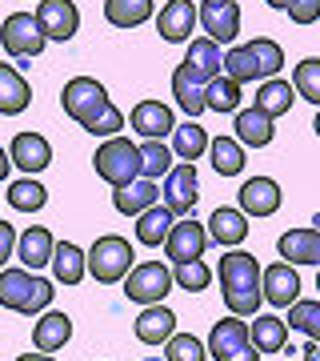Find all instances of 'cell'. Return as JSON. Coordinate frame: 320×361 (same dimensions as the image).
<instances>
[{
  "label": "cell",
  "instance_id": "cell-1",
  "mask_svg": "<svg viewBox=\"0 0 320 361\" xmlns=\"http://www.w3.org/2000/svg\"><path fill=\"white\" fill-rule=\"evenodd\" d=\"M60 104H64V113L72 116L84 133H92V137L108 141V137H116L124 129V113L113 104L108 89L96 77H72L60 92Z\"/></svg>",
  "mask_w": 320,
  "mask_h": 361
},
{
  "label": "cell",
  "instance_id": "cell-2",
  "mask_svg": "<svg viewBox=\"0 0 320 361\" xmlns=\"http://www.w3.org/2000/svg\"><path fill=\"white\" fill-rule=\"evenodd\" d=\"M220 277V293H224V305L236 317H256L260 301H264V289H260V265H256L252 253L244 249H229L217 265Z\"/></svg>",
  "mask_w": 320,
  "mask_h": 361
},
{
  "label": "cell",
  "instance_id": "cell-3",
  "mask_svg": "<svg viewBox=\"0 0 320 361\" xmlns=\"http://www.w3.org/2000/svg\"><path fill=\"white\" fill-rule=\"evenodd\" d=\"M281 68H284V49L269 37H256L248 44H236V49L224 52V77H232L236 85L272 80L281 77Z\"/></svg>",
  "mask_w": 320,
  "mask_h": 361
},
{
  "label": "cell",
  "instance_id": "cell-4",
  "mask_svg": "<svg viewBox=\"0 0 320 361\" xmlns=\"http://www.w3.org/2000/svg\"><path fill=\"white\" fill-rule=\"evenodd\" d=\"M52 281L37 277V269H0V305L20 313V317H40L52 305Z\"/></svg>",
  "mask_w": 320,
  "mask_h": 361
},
{
  "label": "cell",
  "instance_id": "cell-5",
  "mask_svg": "<svg viewBox=\"0 0 320 361\" xmlns=\"http://www.w3.org/2000/svg\"><path fill=\"white\" fill-rule=\"evenodd\" d=\"M92 169H96V177L108 180L113 189H124L132 185L136 177H144V157H141V145H132L128 137H108V141L96 149L92 157Z\"/></svg>",
  "mask_w": 320,
  "mask_h": 361
},
{
  "label": "cell",
  "instance_id": "cell-6",
  "mask_svg": "<svg viewBox=\"0 0 320 361\" xmlns=\"http://www.w3.org/2000/svg\"><path fill=\"white\" fill-rule=\"evenodd\" d=\"M132 265H136V253H132V245H128L120 233H104V237H96L89 249V273L92 281L101 285H120L132 273Z\"/></svg>",
  "mask_w": 320,
  "mask_h": 361
},
{
  "label": "cell",
  "instance_id": "cell-7",
  "mask_svg": "<svg viewBox=\"0 0 320 361\" xmlns=\"http://www.w3.org/2000/svg\"><path fill=\"white\" fill-rule=\"evenodd\" d=\"M172 285L177 281H172V269L165 261H141L124 277V297L136 301V305H156V301H165L172 293Z\"/></svg>",
  "mask_w": 320,
  "mask_h": 361
},
{
  "label": "cell",
  "instance_id": "cell-8",
  "mask_svg": "<svg viewBox=\"0 0 320 361\" xmlns=\"http://www.w3.org/2000/svg\"><path fill=\"white\" fill-rule=\"evenodd\" d=\"M0 44H4V52L13 61H28V56L44 52L49 37L40 32L37 13H13V16H4V25H0Z\"/></svg>",
  "mask_w": 320,
  "mask_h": 361
},
{
  "label": "cell",
  "instance_id": "cell-9",
  "mask_svg": "<svg viewBox=\"0 0 320 361\" xmlns=\"http://www.w3.org/2000/svg\"><path fill=\"white\" fill-rule=\"evenodd\" d=\"M196 197H200L196 165H192V161H177V165L165 173V185H160V205H165L172 217H188L192 209H196Z\"/></svg>",
  "mask_w": 320,
  "mask_h": 361
},
{
  "label": "cell",
  "instance_id": "cell-10",
  "mask_svg": "<svg viewBox=\"0 0 320 361\" xmlns=\"http://www.w3.org/2000/svg\"><path fill=\"white\" fill-rule=\"evenodd\" d=\"M208 353H212V361H256L260 357L256 345H252V337H248V322H241L236 313L212 325V334H208Z\"/></svg>",
  "mask_w": 320,
  "mask_h": 361
},
{
  "label": "cell",
  "instance_id": "cell-11",
  "mask_svg": "<svg viewBox=\"0 0 320 361\" xmlns=\"http://www.w3.org/2000/svg\"><path fill=\"white\" fill-rule=\"evenodd\" d=\"M208 241H212L208 237V225H200L196 217H180V221H172V233H168V241H165V257L172 265L196 261V257H205Z\"/></svg>",
  "mask_w": 320,
  "mask_h": 361
},
{
  "label": "cell",
  "instance_id": "cell-12",
  "mask_svg": "<svg viewBox=\"0 0 320 361\" xmlns=\"http://www.w3.org/2000/svg\"><path fill=\"white\" fill-rule=\"evenodd\" d=\"M37 20H40V32L49 40H72L80 28V8L72 0H40L37 4Z\"/></svg>",
  "mask_w": 320,
  "mask_h": 361
},
{
  "label": "cell",
  "instance_id": "cell-13",
  "mask_svg": "<svg viewBox=\"0 0 320 361\" xmlns=\"http://www.w3.org/2000/svg\"><path fill=\"white\" fill-rule=\"evenodd\" d=\"M260 289H264V301L272 310H288L293 301H300V277H296V265L288 261H276L269 269H260Z\"/></svg>",
  "mask_w": 320,
  "mask_h": 361
},
{
  "label": "cell",
  "instance_id": "cell-14",
  "mask_svg": "<svg viewBox=\"0 0 320 361\" xmlns=\"http://www.w3.org/2000/svg\"><path fill=\"white\" fill-rule=\"evenodd\" d=\"M128 125L141 133L144 141H165V137H172V129H177V116H172V109L160 104V101H136L132 113H128Z\"/></svg>",
  "mask_w": 320,
  "mask_h": 361
},
{
  "label": "cell",
  "instance_id": "cell-15",
  "mask_svg": "<svg viewBox=\"0 0 320 361\" xmlns=\"http://www.w3.org/2000/svg\"><path fill=\"white\" fill-rule=\"evenodd\" d=\"M184 73H188L196 85H208V80H217L220 73H224V52H220V44L212 37H200L192 40L188 52H184Z\"/></svg>",
  "mask_w": 320,
  "mask_h": 361
},
{
  "label": "cell",
  "instance_id": "cell-16",
  "mask_svg": "<svg viewBox=\"0 0 320 361\" xmlns=\"http://www.w3.org/2000/svg\"><path fill=\"white\" fill-rule=\"evenodd\" d=\"M241 213L244 217H272L276 209H281L284 193H281V185L272 177H248L241 185Z\"/></svg>",
  "mask_w": 320,
  "mask_h": 361
},
{
  "label": "cell",
  "instance_id": "cell-17",
  "mask_svg": "<svg viewBox=\"0 0 320 361\" xmlns=\"http://www.w3.org/2000/svg\"><path fill=\"white\" fill-rule=\"evenodd\" d=\"M200 25V8L192 0H168L160 16H156V32L168 40V44H180V40L192 37V28Z\"/></svg>",
  "mask_w": 320,
  "mask_h": 361
},
{
  "label": "cell",
  "instance_id": "cell-18",
  "mask_svg": "<svg viewBox=\"0 0 320 361\" xmlns=\"http://www.w3.org/2000/svg\"><path fill=\"white\" fill-rule=\"evenodd\" d=\"M8 157H13L16 169H25L28 177H37L52 165V145L40 137V133H16L13 145H8Z\"/></svg>",
  "mask_w": 320,
  "mask_h": 361
},
{
  "label": "cell",
  "instance_id": "cell-19",
  "mask_svg": "<svg viewBox=\"0 0 320 361\" xmlns=\"http://www.w3.org/2000/svg\"><path fill=\"white\" fill-rule=\"evenodd\" d=\"M200 28L217 44H232L241 37V4L224 0V4H200Z\"/></svg>",
  "mask_w": 320,
  "mask_h": 361
},
{
  "label": "cell",
  "instance_id": "cell-20",
  "mask_svg": "<svg viewBox=\"0 0 320 361\" xmlns=\"http://www.w3.org/2000/svg\"><path fill=\"white\" fill-rule=\"evenodd\" d=\"M136 341H144V345H165L168 337L177 334V313L168 310V305H144L141 317H136Z\"/></svg>",
  "mask_w": 320,
  "mask_h": 361
},
{
  "label": "cell",
  "instance_id": "cell-21",
  "mask_svg": "<svg viewBox=\"0 0 320 361\" xmlns=\"http://www.w3.org/2000/svg\"><path fill=\"white\" fill-rule=\"evenodd\" d=\"M68 337H72V317L68 313H56V310H44L32 325V345L40 353H56V349L68 345Z\"/></svg>",
  "mask_w": 320,
  "mask_h": 361
},
{
  "label": "cell",
  "instance_id": "cell-22",
  "mask_svg": "<svg viewBox=\"0 0 320 361\" xmlns=\"http://www.w3.org/2000/svg\"><path fill=\"white\" fill-rule=\"evenodd\" d=\"M156 201H160V185L148 177H136L124 189H113V205L120 217H141L144 209H153Z\"/></svg>",
  "mask_w": 320,
  "mask_h": 361
},
{
  "label": "cell",
  "instance_id": "cell-23",
  "mask_svg": "<svg viewBox=\"0 0 320 361\" xmlns=\"http://www.w3.org/2000/svg\"><path fill=\"white\" fill-rule=\"evenodd\" d=\"M236 121H232V129H236V141L248 145V149H264V145H272V137H276V129H272V116L260 113V109H236Z\"/></svg>",
  "mask_w": 320,
  "mask_h": 361
},
{
  "label": "cell",
  "instance_id": "cell-24",
  "mask_svg": "<svg viewBox=\"0 0 320 361\" xmlns=\"http://www.w3.org/2000/svg\"><path fill=\"white\" fill-rule=\"evenodd\" d=\"M276 249L288 265H316L320 269V229H288L276 241Z\"/></svg>",
  "mask_w": 320,
  "mask_h": 361
},
{
  "label": "cell",
  "instance_id": "cell-25",
  "mask_svg": "<svg viewBox=\"0 0 320 361\" xmlns=\"http://www.w3.org/2000/svg\"><path fill=\"white\" fill-rule=\"evenodd\" d=\"M208 237H212L220 249H236L244 237H248V217H244L241 209H229V205L212 209V217H208Z\"/></svg>",
  "mask_w": 320,
  "mask_h": 361
},
{
  "label": "cell",
  "instance_id": "cell-26",
  "mask_svg": "<svg viewBox=\"0 0 320 361\" xmlns=\"http://www.w3.org/2000/svg\"><path fill=\"white\" fill-rule=\"evenodd\" d=\"M52 249H56V241H52V233L44 229V225H28V229L16 237V257H20L25 269L52 265Z\"/></svg>",
  "mask_w": 320,
  "mask_h": 361
},
{
  "label": "cell",
  "instance_id": "cell-27",
  "mask_svg": "<svg viewBox=\"0 0 320 361\" xmlns=\"http://www.w3.org/2000/svg\"><path fill=\"white\" fill-rule=\"evenodd\" d=\"M248 337H252L256 353H284L288 349V322L276 313H256V322H248Z\"/></svg>",
  "mask_w": 320,
  "mask_h": 361
},
{
  "label": "cell",
  "instance_id": "cell-28",
  "mask_svg": "<svg viewBox=\"0 0 320 361\" xmlns=\"http://www.w3.org/2000/svg\"><path fill=\"white\" fill-rule=\"evenodd\" d=\"M28 104H32L28 80L13 65H0V116H20Z\"/></svg>",
  "mask_w": 320,
  "mask_h": 361
},
{
  "label": "cell",
  "instance_id": "cell-29",
  "mask_svg": "<svg viewBox=\"0 0 320 361\" xmlns=\"http://www.w3.org/2000/svg\"><path fill=\"white\" fill-rule=\"evenodd\" d=\"M84 273H89V253L72 241H60V245L52 249V277L60 285H80L84 281Z\"/></svg>",
  "mask_w": 320,
  "mask_h": 361
},
{
  "label": "cell",
  "instance_id": "cell-30",
  "mask_svg": "<svg viewBox=\"0 0 320 361\" xmlns=\"http://www.w3.org/2000/svg\"><path fill=\"white\" fill-rule=\"evenodd\" d=\"M208 145H212V137L205 133V125H196V121H184V125H177L172 129V153H177V161H200V157L208 153Z\"/></svg>",
  "mask_w": 320,
  "mask_h": 361
},
{
  "label": "cell",
  "instance_id": "cell-31",
  "mask_svg": "<svg viewBox=\"0 0 320 361\" xmlns=\"http://www.w3.org/2000/svg\"><path fill=\"white\" fill-rule=\"evenodd\" d=\"M172 221H177V217L156 201L153 209H144L141 217H136V241L148 245V249H160L168 241V233H172Z\"/></svg>",
  "mask_w": 320,
  "mask_h": 361
},
{
  "label": "cell",
  "instance_id": "cell-32",
  "mask_svg": "<svg viewBox=\"0 0 320 361\" xmlns=\"http://www.w3.org/2000/svg\"><path fill=\"white\" fill-rule=\"evenodd\" d=\"M293 101H296L293 80L272 77V80H260V89H256V109H260V113H269L272 121L288 113V109H293Z\"/></svg>",
  "mask_w": 320,
  "mask_h": 361
},
{
  "label": "cell",
  "instance_id": "cell-33",
  "mask_svg": "<svg viewBox=\"0 0 320 361\" xmlns=\"http://www.w3.org/2000/svg\"><path fill=\"white\" fill-rule=\"evenodd\" d=\"M153 16V0H104V20L113 28H136Z\"/></svg>",
  "mask_w": 320,
  "mask_h": 361
},
{
  "label": "cell",
  "instance_id": "cell-34",
  "mask_svg": "<svg viewBox=\"0 0 320 361\" xmlns=\"http://www.w3.org/2000/svg\"><path fill=\"white\" fill-rule=\"evenodd\" d=\"M208 157H212V169H217L220 177H236L244 169V145L236 137H212Z\"/></svg>",
  "mask_w": 320,
  "mask_h": 361
},
{
  "label": "cell",
  "instance_id": "cell-35",
  "mask_svg": "<svg viewBox=\"0 0 320 361\" xmlns=\"http://www.w3.org/2000/svg\"><path fill=\"white\" fill-rule=\"evenodd\" d=\"M172 97H177V104L192 116V121H196L200 113H208V104H205V85H196V80H192L184 68H177V73H172Z\"/></svg>",
  "mask_w": 320,
  "mask_h": 361
},
{
  "label": "cell",
  "instance_id": "cell-36",
  "mask_svg": "<svg viewBox=\"0 0 320 361\" xmlns=\"http://www.w3.org/2000/svg\"><path fill=\"white\" fill-rule=\"evenodd\" d=\"M205 104H208V113H236L241 109V85L220 73L217 80L205 85Z\"/></svg>",
  "mask_w": 320,
  "mask_h": 361
},
{
  "label": "cell",
  "instance_id": "cell-37",
  "mask_svg": "<svg viewBox=\"0 0 320 361\" xmlns=\"http://www.w3.org/2000/svg\"><path fill=\"white\" fill-rule=\"evenodd\" d=\"M44 201H49V189H44L40 180H32V177L8 185V205H13L16 213H40Z\"/></svg>",
  "mask_w": 320,
  "mask_h": 361
},
{
  "label": "cell",
  "instance_id": "cell-38",
  "mask_svg": "<svg viewBox=\"0 0 320 361\" xmlns=\"http://www.w3.org/2000/svg\"><path fill=\"white\" fill-rule=\"evenodd\" d=\"M293 89H296L300 101L320 109V56H305V61L293 68Z\"/></svg>",
  "mask_w": 320,
  "mask_h": 361
},
{
  "label": "cell",
  "instance_id": "cell-39",
  "mask_svg": "<svg viewBox=\"0 0 320 361\" xmlns=\"http://www.w3.org/2000/svg\"><path fill=\"white\" fill-rule=\"evenodd\" d=\"M141 157H144V177L148 180H160L168 169L177 165V153H172V145H165V141H144Z\"/></svg>",
  "mask_w": 320,
  "mask_h": 361
},
{
  "label": "cell",
  "instance_id": "cell-40",
  "mask_svg": "<svg viewBox=\"0 0 320 361\" xmlns=\"http://www.w3.org/2000/svg\"><path fill=\"white\" fill-rule=\"evenodd\" d=\"M288 329H300L320 341V301H293L288 305Z\"/></svg>",
  "mask_w": 320,
  "mask_h": 361
},
{
  "label": "cell",
  "instance_id": "cell-41",
  "mask_svg": "<svg viewBox=\"0 0 320 361\" xmlns=\"http://www.w3.org/2000/svg\"><path fill=\"white\" fill-rule=\"evenodd\" d=\"M172 281L180 285V289H188V293H200V289H208V281H212V269H208L205 261H180V265H172Z\"/></svg>",
  "mask_w": 320,
  "mask_h": 361
},
{
  "label": "cell",
  "instance_id": "cell-42",
  "mask_svg": "<svg viewBox=\"0 0 320 361\" xmlns=\"http://www.w3.org/2000/svg\"><path fill=\"white\" fill-rule=\"evenodd\" d=\"M208 357V345L196 341L192 334H172L165 341V361H205Z\"/></svg>",
  "mask_w": 320,
  "mask_h": 361
},
{
  "label": "cell",
  "instance_id": "cell-43",
  "mask_svg": "<svg viewBox=\"0 0 320 361\" xmlns=\"http://www.w3.org/2000/svg\"><path fill=\"white\" fill-rule=\"evenodd\" d=\"M288 16H293L296 25H312V20H320V0H296L293 8H288Z\"/></svg>",
  "mask_w": 320,
  "mask_h": 361
},
{
  "label": "cell",
  "instance_id": "cell-44",
  "mask_svg": "<svg viewBox=\"0 0 320 361\" xmlns=\"http://www.w3.org/2000/svg\"><path fill=\"white\" fill-rule=\"evenodd\" d=\"M16 237H20V233H16L8 221H0V269L8 265V257H16Z\"/></svg>",
  "mask_w": 320,
  "mask_h": 361
},
{
  "label": "cell",
  "instance_id": "cell-45",
  "mask_svg": "<svg viewBox=\"0 0 320 361\" xmlns=\"http://www.w3.org/2000/svg\"><path fill=\"white\" fill-rule=\"evenodd\" d=\"M300 361H320V341H308V345L300 349Z\"/></svg>",
  "mask_w": 320,
  "mask_h": 361
},
{
  "label": "cell",
  "instance_id": "cell-46",
  "mask_svg": "<svg viewBox=\"0 0 320 361\" xmlns=\"http://www.w3.org/2000/svg\"><path fill=\"white\" fill-rule=\"evenodd\" d=\"M8 169H13V157H8V149H0V180L8 177Z\"/></svg>",
  "mask_w": 320,
  "mask_h": 361
},
{
  "label": "cell",
  "instance_id": "cell-47",
  "mask_svg": "<svg viewBox=\"0 0 320 361\" xmlns=\"http://www.w3.org/2000/svg\"><path fill=\"white\" fill-rule=\"evenodd\" d=\"M16 361H56V357H52V353H40V349H37V353H20Z\"/></svg>",
  "mask_w": 320,
  "mask_h": 361
},
{
  "label": "cell",
  "instance_id": "cell-48",
  "mask_svg": "<svg viewBox=\"0 0 320 361\" xmlns=\"http://www.w3.org/2000/svg\"><path fill=\"white\" fill-rule=\"evenodd\" d=\"M264 4H269V8H276V13H288L296 0H264Z\"/></svg>",
  "mask_w": 320,
  "mask_h": 361
},
{
  "label": "cell",
  "instance_id": "cell-49",
  "mask_svg": "<svg viewBox=\"0 0 320 361\" xmlns=\"http://www.w3.org/2000/svg\"><path fill=\"white\" fill-rule=\"evenodd\" d=\"M312 129H316V137H320V109H316V121H312Z\"/></svg>",
  "mask_w": 320,
  "mask_h": 361
},
{
  "label": "cell",
  "instance_id": "cell-50",
  "mask_svg": "<svg viewBox=\"0 0 320 361\" xmlns=\"http://www.w3.org/2000/svg\"><path fill=\"white\" fill-rule=\"evenodd\" d=\"M205 4H224V0H205Z\"/></svg>",
  "mask_w": 320,
  "mask_h": 361
},
{
  "label": "cell",
  "instance_id": "cell-51",
  "mask_svg": "<svg viewBox=\"0 0 320 361\" xmlns=\"http://www.w3.org/2000/svg\"><path fill=\"white\" fill-rule=\"evenodd\" d=\"M316 289H320V269H316Z\"/></svg>",
  "mask_w": 320,
  "mask_h": 361
},
{
  "label": "cell",
  "instance_id": "cell-52",
  "mask_svg": "<svg viewBox=\"0 0 320 361\" xmlns=\"http://www.w3.org/2000/svg\"><path fill=\"white\" fill-rule=\"evenodd\" d=\"M144 361H160V357H144Z\"/></svg>",
  "mask_w": 320,
  "mask_h": 361
}]
</instances>
